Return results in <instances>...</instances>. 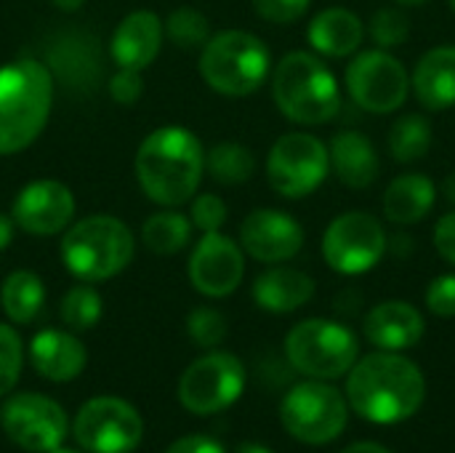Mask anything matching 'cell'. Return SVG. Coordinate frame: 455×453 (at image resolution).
I'll use <instances>...</instances> for the list:
<instances>
[{
  "mask_svg": "<svg viewBox=\"0 0 455 453\" xmlns=\"http://www.w3.org/2000/svg\"><path fill=\"white\" fill-rule=\"evenodd\" d=\"M341 453H392L389 449L379 446V443H355L349 449H344Z\"/></svg>",
  "mask_w": 455,
  "mask_h": 453,
  "instance_id": "obj_42",
  "label": "cell"
},
{
  "mask_svg": "<svg viewBox=\"0 0 455 453\" xmlns=\"http://www.w3.org/2000/svg\"><path fill=\"white\" fill-rule=\"evenodd\" d=\"M411 91L416 93L419 104L432 112H443L455 107V45H437L427 51L413 75Z\"/></svg>",
  "mask_w": 455,
  "mask_h": 453,
  "instance_id": "obj_21",
  "label": "cell"
},
{
  "mask_svg": "<svg viewBox=\"0 0 455 453\" xmlns=\"http://www.w3.org/2000/svg\"><path fill=\"white\" fill-rule=\"evenodd\" d=\"M307 40L317 53L331 56V59H344V56H352L363 45L365 24L349 8H339V5L325 8L309 21Z\"/></svg>",
  "mask_w": 455,
  "mask_h": 453,
  "instance_id": "obj_23",
  "label": "cell"
},
{
  "mask_svg": "<svg viewBox=\"0 0 455 453\" xmlns=\"http://www.w3.org/2000/svg\"><path fill=\"white\" fill-rule=\"evenodd\" d=\"M75 216V195L67 184L53 179L29 182L13 200L11 219L29 235L48 238L64 232Z\"/></svg>",
  "mask_w": 455,
  "mask_h": 453,
  "instance_id": "obj_16",
  "label": "cell"
},
{
  "mask_svg": "<svg viewBox=\"0 0 455 453\" xmlns=\"http://www.w3.org/2000/svg\"><path fill=\"white\" fill-rule=\"evenodd\" d=\"M304 246L301 224L277 208H259L240 224V248L264 264H283Z\"/></svg>",
  "mask_w": 455,
  "mask_h": 453,
  "instance_id": "obj_17",
  "label": "cell"
},
{
  "mask_svg": "<svg viewBox=\"0 0 455 453\" xmlns=\"http://www.w3.org/2000/svg\"><path fill=\"white\" fill-rule=\"evenodd\" d=\"M72 435L85 453H131L144 438V422L128 400L101 395L80 406Z\"/></svg>",
  "mask_w": 455,
  "mask_h": 453,
  "instance_id": "obj_12",
  "label": "cell"
},
{
  "mask_svg": "<svg viewBox=\"0 0 455 453\" xmlns=\"http://www.w3.org/2000/svg\"><path fill=\"white\" fill-rule=\"evenodd\" d=\"M53 77L35 59L0 67V155L27 150L48 123Z\"/></svg>",
  "mask_w": 455,
  "mask_h": 453,
  "instance_id": "obj_3",
  "label": "cell"
},
{
  "mask_svg": "<svg viewBox=\"0 0 455 453\" xmlns=\"http://www.w3.org/2000/svg\"><path fill=\"white\" fill-rule=\"evenodd\" d=\"M389 248L384 224L365 211L336 216L323 235V259L339 275H363L373 270Z\"/></svg>",
  "mask_w": 455,
  "mask_h": 453,
  "instance_id": "obj_13",
  "label": "cell"
},
{
  "mask_svg": "<svg viewBox=\"0 0 455 453\" xmlns=\"http://www.w3.org/2000/svg\"><path fill=\"white\" fill-rule=\"evenodd\" d=\"M101 296L96 288H91L88 283H80L75 288H69L61 299V320L67 328L72 331H88L101 320Z\"/></svg>",
  "mask_w": 455,
  "mask_h": 453,
  "instance_id": "obj_31",
  "label": "cell"
},
{
  "mask_svg": "<svg viewBox=\"0 0 455 453\" xmlns=\"http://www.w3.org/2000/svg\"><path fill=\"white\" fill-rule=\"evenodd\" d=\"M189 235H192V222L179 211H157L141 227L144 246L157 256L179 254L189 243Z\"/></svg>",
  "mask_w": 455,
  "mask_h": 453,
  "instance_id": "obj_27",
  "label": "cell"
},
{
  "mask_svg": "<svg viewBox=\"0 0 455 453\" xmlns=\"http://www.w3.org/2000/svg\"><path fill=\"white\" fill-rule=\"evenodd\" d=\"M437 200V187L427 174H403L384 192V216L392 224L411 227L429 216Z\"/></svg>",
  "mask_w": 455,
  "mask_h": 453,
  "instance_id": "obj_25",
  "label": "cell"
},
{
  "mask_svg": "<svg viewBox=\"0 0 455 453\" xmlns=\"http://www.w3.org/2000/svg\"><path fill=\"white\" fill-rule=\"evenodd\" d=\"M328 155L336 179L349 190H368L381 174L379 152L360 131H339L328 147Z\"/></svg>",
  "mask_w": 455,
  "mask_h": 453,
  "instance_id": "obj_22",
  "label": "cell"
},
{
  "mask_svg": "<svg viewBox=\"0 0 455 453\" xmlns=\"http://www.w3.org/2000/svg\"><path fill=\"white\" fill-rule=\"evenodd\" d=\"M13 219L11 216H5V214H0V251H5L8 246H11V240H13Z\"/></svg>",
  "mask_w": 455,
  "mask_h": 453,
  "instance_id": "obj_41",
  "label": "cell"
},
{
  "mask_svg": "<svg viewBox=\"0 0 455 453\" xmlns=\"http://www.w3.org/2000/svg\"><path fill=\"white\" fill-rule=\"evenodd\" d=\"M51 453H83V451H72V449H56V451Z\"/></svg>",
  "mask_w": 455,
  "mask_h": 453,
  "instance_id": "obj_47",
  "label": "cell"
},
{
  "mask_svg": "<svg viewBox=\"0 0 455 453\" xmlns=\"http://www.w3.org/2000/svg\"><path fill=\"white\" fill-rule=\"evenodd\" d=\"M165 453H227V451H224V446H221L219 441H213V438H208V435H184V438L173 441Z\"/></svg>",
  "mask_w": 455,
  "mask_h": 453,
  "instance_id": "obj_40",
  "label": "cell"
},
{
  "mask_svg": "<svg viewBox=\"0 0 455 453\" xmlns=\"http://www.w3.org/2000/svg\"><path fill=\"white\" fill-rule=\"evenodd\" d=\"M21 366H24L21 339L11 326L0 323V398L8 395L16 387Z\"/></svg>",
  "mask_w": 455,
  "mask_h": 453,
  "instance_id": "obj_34",
  "label": "cell"
},
{
  "mask_svg": "<svg viewBox=\"0 0 455 453\" xmlns=\"http://www.w3.org/2000/svg\"><path fill=\"white\" fill-rule=\"evenodd\" d=\"M245 390V366L232 352H208L197 358L179 379V400L195 417L219 414L240 400Z\"/></svg>",
  "mask_w": 455,
  "mask_h": 453,
  "instance_id": "obj_11",
  "label": "cell"
},
{
  "mask_svg": "<svg viewBox=\"0 0 455 453\" xmlns=\"http://www.w3.org/2000/svg\"><path fill=\"white\" fill-rule=\"evenodd\" d=\"M235 453H275V451H269L267 446H259V443H243V446H237V451Z\"/></svg>",
  "mask_w": 455,
  "mask_h": 453,
  "instance_id": "obj_45",
  "label": "cell"
},
{
  "mask_svg": "<svg viewBox=\"0 0 455 453\" xmlns=\"http://www.w3.org/2000/svg\"><path fill=\"white\" fill-rule=\"evenodd\" d=\"M187 272H189V283L195 286V291L211 299H224L235 294L237 286L243 283V275H245L243 248L232 238H227L221 230L203 232V238L197 240L189 256Z\"/></svg>",
  "mask_w": 455,
  "mask_h": 453,
  "instance_id": "obj_15",
  "label": "cell"
},
{
  "mask_svg": "<svg viewBox=\"0 0 455 453\" xmlns=\"http://www.w3.org/2000/svg\"><path fill=\"white\" fill-rule=\"evenodd\" d=\"M347 398L323 379L296 384L280 403V422L285 433L307 446L333 443L347 430Z\"/></svg>",
  "mask_w": 455,
  "mask_h": 453,
  "instance_id": "obj_8",
  "label": "cell"
},
{
  "mask_svg": "<svg viewBox=\"0 0 455 453\" xmlns=\"http://www.w3.org/2000/svg\"><path fill=\"white\" fill-rule=\"evenodd\" d=\"M344 83L352 101L373 115H389L411 96V75L405 64L384 48L357 53L347 67Z\"/></svg>",
  "mask_w": 455,
  "mask_h": 453,
  "instance_id": "obj_10",
  "label": "cell"
},
{
  "mask_svg": "<svg viewBox=\"0 0 455 453\" xmlns=\"http://www.w3.org/2000/svg\"><path fill=\"white\" fill-rule=\"evenodd\" d=\"M451 3V8H453V13H455V0H448Z\"/></svg>",
  "mask_w": 455,
  "mask_h": 453,
  "instance_id": "obj_48",
  "label": "cell"
},
{
  "mask_svg": "<svg viewBox=\"0 0 455 453\" xmlns=\"http://www.w3.org/2000/svg\"><path fill=\"white\" fill-rule=\"evenodd\" d=\"M435 248L437 254L455 267V211L445 214L435 224Z\"/></svg>",
  "mask_w": 455,
  "mask_h": 453,
  "instance_id": "obj_39",
  "label": "cell"
},
{
  "mask_svg": "<svg viewBox=\"0 0 455 453\" xmlns=\"http://www.w3.org/2000/svg\"><path fill=\"white\" fill-rule=\"evenodd\" d=\"M365 339L387 352H400V350H411L421 342L427 323L424 315L408 304V302H381L376 304L368 315H365Z\"/></svg>",
  "mask_w": 455,
  "mask_h": 453,
  "instance_id": "obj_18",
  "label": "cell"
},
{
  "mask_svg": "<svg viewBox=\"0 0 455 453\" xmlns=\"http://www.w3.org/2000/svg\"><path fill=\"white\" fill-rule=\"evenodd\" d=\"M29 358H32L35 371L43 379L64 384L83 374V368L88 363V350L75 334H67L59 328H45V331L35 334V339L29 344Z\"/></svg>",
  "mask_w": 455,
  "mask_h": 453,
  "instance_id": "obj_20",
  "label": "cell"
},
{
  "mask_svg": "<svg viewBox=\"0 0 455 453\" xmlns=\"http://www.w3.org/2000/svg\"><path fill=\"white\" fill-rule=\"evenodd\" d=\"M163 37H165V27L157 13L133 11L117 24L109 43V53L117 67L144 69L157 59L163 48Z\"/></svg>",
  "mask_w": 455,
  "mask_h": 453,
  "instance_id": "obj_19",
  "label": "cell"
},
{
  "mask_svg": "<svg viewBox=\"0 0 455 453\" xmlns=\"http://www.w3.org/2000/svg\"><path fill=\"white\" fill-rule=\"evenodd\" d=\"M272 72V53L261 37L245 29L211 35L200 53L203 80L221 96H251Z\"/></svg>",
  "mask_w": 455,
  "mask_h": 453,
  "instance_id": "obj_6",
  "label": "cell"
},
{
  "mask_svg": "<svg viewBox=\"0 0 455 453\" xmlns=\"http://www.w3.org/2000/svg\"><path fill=\"white\" fill-rule=\"evenodd\" d=\"M272 96L277 109L299 125H323L341 109L336 75L309 51L285 53L272 72Z\"/></svg>",
  "mask_w": 455,
  "mask_h": 453,
  "instance_id": "obj_4",
  "label": "cell"
},
{
  "mask_svg": "<svg viewBox=\"0 0 455 453\" xmlns=\"http://www.w3.org/2000/svg\"><path fill=\"white\" fill-rule=\"evenodd\" d=\"M368 32H371V37H373V43L379 48L389 51V48H397V45L408 43V37H411V19H408V13L400 5H387V8H379L371 16Z\"/></svg>",
  "mask_w": 455,
  "mask_h": 453,
  "instance_id": "obj_32",
  "label": "cell"
},
{
  "mask_svg": "<svg viewBox=\"0 0 455 453\" xmlns=\"http://www.w3.org/2000/svg\"><path fill=\"white\" fill-rule=\"evenodd\" d=\"M133 248L136 240L128 224L107 214H93L64 232L61 262L75 278L99 283L120 275L131 264Z\"/></svg>",
  "mask_w": 455,
  "mask_h": 453,
  "instance_id": "obj_5",
  "label": "cell"
},
{
  "mask_svg": "<svg viewBox=\"0 0 455 453\" xmlns=\"http://www.w3.org/2000/svg\"><path fill=\"white\" fill-rule=\"evenodd\" d=\"M187 334L197 347L213 350L227 339V318L213 307H195L187 315Z\"/></svg>",
  "mask_w": 455,
  "mask_h": 453,
  "instance_id": "obj_33",
  "label": "cell"
},
{
  "mask_svg": "<svg viewBox=\"0 0 455 453\" xmlns=\"http://www.w3.org/2000/svg\"><path fill=\"white\" fill-rule=\"evenodd\" d=\"M443 195H445L448 203H453L455 206V171H451V174L445 176V182H443Z\"/></svg>",
  "mask_w": 455,
  "mask_h": 453,
  "instance_id": "obj_43",
  "label": "cell"
},
{
  "mask_svg": "<svg viewBox=\"0 0 455 453\" xmlns=\"http://www.w3.org/2000/svg\"><path fill=\"white\" fill-rule=\"evenodd\" d=\"M0 427L13 446L29 453H51L61 449L69 422L67 411L53 398L19 392L3 400Z\"/></svg>",
  "mask_w": 455,
  "mask_h": 453,
  "instance_id": "obj_14",
  "label": "cell"
},
{
  "mask_svg": "<svg viewBox=\"0 0 455 453\" xmlns=\"http://www.w3.org/2000/svg\"><path fill=\"white\" fill-rule=\"evenodd\" d=\"M165 35L171 37V43L181 51H195L203 48L211 40V21L203 11L181 5L176 11L168 13V19L163 21Z\"/></svg>",
  "mask_w": 455,
  "mask_h": 453,
  "instance_id": "obj_30",
  "label": "cell"
},
{
  "mask_svg": "<svg viewBox=\"0 0 455 453\" xmlns=\"http://www.w3.org/2000/svg\"><path fill=\"white\" fill-rule=\"evenodd\" d=\"M205 171L219 184H243L256 174V158L245 144L221 142L205 152Z\"/></svg>",
  "mask_w": 455,
  "mask_h": 453,
  "instance_id": "obj_29",
  "label": "cell"
},
{
  "mask_svg": "<svg viewBox=\"0 0 455 453\" xmlns=\"http://www.w3.org/2000/svg\"><path fill=\"white\" fill-rule=\"evenodd\" d=\"M0 304L11 323H19V326L35 323L45 307V286H43L40 275H35L29 270L11 272L3 280Z\"/></svg>",
  "mask_w": 455,
  "mask_h": 453,
  "instance_id": "obj_26",
  "label": "cell"
},
{
  "mask_svg": "<svg viewBox=\"0 0 455 453\" xmlns=\"http://www.w3.org/2000/svg\"><path fill=\"white\" fill-rule=\"evenodd\" d=\"M424 3H429V0H395V5H400V8H419Z\"/></svg>",
  "mask_w": 455,
  "mask_h": 453,
  "instance_id": "obj_46",
  "label": "cell"
},
{
  "mask_svg": "<svg viewBox=\"0 0 455 453\" xmlns=\"http://www.w3.org/2000/svg\"><path fill=\"white\" fill-rule=\"evenodd\" d=\"M331 171V155L323 139L307 131L280 136L267 158L269 187L288 200L312 195Z\"/></svg>",
  "mask_w": 455,
  "mask_h": 453,
  "instance_id": "obj_9",
  "label": "cell"
},
{
  "mask_svg": "<svg viewBox=\"0 0 455 453\" xmlns=\"http://www.w3.org/2000/svg\"><path fill=\"white\" fill-rule=\"evenodd\" d=\"M357 336L336 320L309 318L296 323L285 336L288 363L309 379L333 382L347 376L357 363Z\"/></svg>",
  "mask_w": 455,
  "mask_h": 453,
  "instance_id": "obj_7",
  "label": "cell"
},
{
  "mask_svg": "<svg viewBox=\"0 0 455 453\" xmlns=\"http://www.w3.org/2000/svg\"><path fill=\"white\" fill-rule=\"evenodd\" d=\"M427 398L421 368L397 352H373L357 360L347 376V403L371 425L408 422Z\"/></svg>",
  "mask_w": 455,
  "mask_h": 453,
  "instance_id": "obj_1",
  "label": "cell"
},
{
  "mask_svg": "<svg viewBox=\"0 0 455 453\" xmlns=\"http://www.w3.org/2000/svg\"><path fill=\"white\" fill-rule=\"evenodd\" d=\"M427 307L437 318H455V272L440 275L429 283Z\"/></svg>",
  "mask_w": 455,
  "mask_h": 453,
  "instance_id": "obj_37",
  "label": "cell"
},
{
  "mask_svg": "<svg viewBox=\"0 0 455 453\" xmlns=\"http://www.w3.org/2000/svg\"><path fill=\"white\" fill-rule=\"evenodd\" d=\"M141 91H144L141 69L120 67V69L109 77V96H112L117 104H133V101H139Z\"/></svg>",
  "mask_w": 455,
  "mask_h": 453,
  "instance_id": "obj_38",
  "label": "cell"
},
{
  "mask_svg": "<svg viewBox=\"0 0 455 453\" xmlns=\"http://www.w3.org/2000/svg\"><path fill=\"white\" fill-rule=\"evenodd\" d=\"M432 147V125L424 115L408 112L395 120L389 131V155L397 163H416L427 158Z\"/></svg>",
  "mask_w": 455,
  "mask_h": 453,
  "instance_id": "obj_28",
  "label": "cell"
},
{
  "mask_svg": "<svg viewBox=\"0 0 455 453\" xmlns=\"http://www.w3.org/2000/svg\"><path fill=\"white\" fill-rule=\"evenodd\" d=\"M205 174V150L184 125L152 131L136 152V176L144 195L165 208L192 200Z\"/></svg>",
  "mask_w": 455,
  "mask_h": 453,
  "instance_id": "obj_2",
  "label": "cell"
},
{
  "mask_svg": "<svg viewBox=\"0 0 455 453\" xmlns=\"http://www.w3.org/2000/svg\"><path fill=\"white\" fill-rule=\"evenodd\" d=\"M315 296L312 275L293 267H272L261 272L253 283V299L261 310L275 315H288L301 310Z\"/></svg>",
  "mask_w": 455,
  "mask_h": 453,
  "instance_id": "obj_24",
  "label": "cell"
},
{
  "mask_svg": "<svg viewBox=\"0 0 455 453\" xmlns=\"http://www.w3.org/2000/svg\"><path fill=\"white\" fill-rule=\"evenodd\" d=\"M83 3L85 0H53V5L61 11H77V8H83Z\"/></svg>",
  "mask_w": 455,
  "mask_h": 453,
  "instance_id": "obj_44",
  "label": "cell"
},
{
  "mask_svg": "<svg viewBox=\"0 0 455 453\" xmlns=\"http://www.w3.org/2000/svg\"><path fill=\"white\" fill-rule=\"evenodd\" d=\"M189 222L203 232H219L227 222V203L219 195H197L192 200Z\"/></svg>",
  "mask_w": 455,
  "mask_h": 453,
  "instance_id": "obj_35",
  "label": "cell"
},
{
  "mask_svg": "<svg viewBox=\"0 0 455 453\" xmlns=\"http://www.w3.org/2000/svg\"><path fill=\"white\" fill-rule=\"evenodd\" d=\"M312 0H253V11L272 24H293L309 11Z\"/></svg>",
  "mask_w": 455,
  "mask_h": 453,
  "instance_id": "obj_36",
  "label": "cell"
}]
</instances>
